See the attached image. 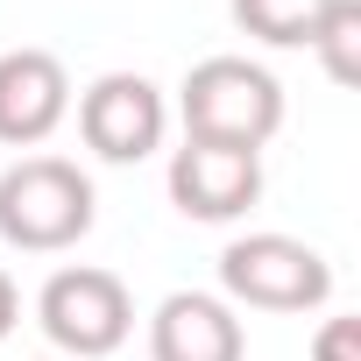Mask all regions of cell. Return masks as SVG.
Segmentation results:
<instances>
[{
	"instance_id": "cell-1",
	"label": "cell",
	"mask_w": 361,
	"mask_h": 361,
	"mask_svg": "<svg viewBox=\"0 0 361 361\" xmlns=\"http://www.w3.org/2000/svg\"><path fill=\"white\" fill-rule=\"evenodd\" d=\"M177 121H185V142H213V149H269L283 128V85L276 71H262L255 57H199L177 85Z\"/></svg>"
},
{
	"instance_id": "cell-2",
	"label": "cell",
	"mask_w": 361,
	"mask_h": 361,
	"mask_svg": "<svg viewBox=\"0 0 361 361\" xmlns=\"http://www.w3.org/2000/svg\"><path fill=\"white\" fill-rule=\"evenodd\" d=\"M99 192L71 156H15L0 170V241L22 255H64L92 234Z\"/></svg>"
},
{
	"instance_id": "cell-3",
	"label": "cell",
	"mask_w": 361,
	"mask_h": 361,
	"mask_svg": "<svg viewBox=\"0 0 361 361\" xmlns=\"http://www.w3.org/2000/svg\"><path fill=\"white\" fill-rule=\"evenodd\" d=\"M220 298L248 312H319L333 305V262L298 234H234L220 248Z\"/></svg>"
},
{
	"instance_id": "cell-4",
	"label": "cell",
	"mask_w": 361,
	"mask_h": 361,
	"mask_svg": "<svg viewBox=\"0 0 361 361\" xmlns=\"http://www.w3.org/2000/svg\"><path fill=\"white\" fill-rule=\"evenodd\" d=\"M36 326L64 361H106L128 347L135 333V298L114 269L99 262H64L43 290H36Z\"/></svg>"
},
{
	"instance_id": "cell-5",
	"label": "cell",
	"mask_w": 361,
	"mask_h": 361,
	"mask_svg": "<svg viewBox=\"0 0 361 361\" xmlns=\"http://www.w3.org/2000/svg\"><path fill=\"white\" fill-rule=\"evenodd\" d=\"M78 135L99 163H149L170 135V99L142 71H106L78 92Z\"/></svg>"
},
{
	"instance_id": "cell-6",
	"label": "cell",
	"mask_w": 361,
	"mask_h": 361,
	"mask_svg": "<svg viewBox=\"0 0 361 361\" xmlns=\"http://www.w3.org/2000/svg\"><path fill=\"white\" fill-rule=\"evenodd\" d=\"M163 185H170V206L185 213V220H199V227H227V220H241V213L262 199V156H255V149L185 142V149H170Z\"/></svg>"
},
{
	"instance_id": "cell-7",
	"label": "cell",
	"mask_w": 361,
	"mask_h": 361,
	"mask_svg": "<svg viewBox=\"0 0 361 361\" xmlns=\"http://www.w3.org/2000/svg\"><path fill=\"white\" fill-rule=\"evenodd\" d=\"M71 114V71L50 50H0V142L43 149Z\"/></svg>"
},
{
	"instance_id": "cell-8",
	"label": "cell",
	"mask_w": 361,
	"mask_h": 361,
	"mask_svg": "<svg viewBox=\"0 0 361 361\" xmlns=\"http://www.w3.org/2000/svg\"><path fill=\"white\" fill-rule=\"evenodd\" d=\"M149 361H248V333L227 298L170 290L149 312Z\"/></svg>"
},
{
	"instance_id": "cell-9",
	"label": "cell",
	"mask_w": 361,
	"mask_h": 361,
	"mask_svg": "<svg viewBox=\"0 0 361 361\" xmlns=\"http://www.w3.org/2000/svg\"><path fill=\"white\" fill-rule=\"evenodd\" d=\"M326 8H333V0H227L234 29L255 36V43H269V50H305Z\"/></svg>"
},
{
	"instance_id": "cell-10",
	"label": "cell",
	"mask_w": 361,
	"mask_h": 361,
	"mask_svg": "<svg viewBox=\"0 0 361 361\" xmlns=\"http://www.w3.org/2000/svg\"><path fill=\"white\" fill-rule=\"evenodd\" d=\"M333 85H361V0H333V8L319 15L312 43H305Z\"/></svg>"
},
{
	"instance_id": "cell-11",
	"label": "cell",
	"mask_w": 361,
	"mask_h": 361,
	"mask_svg": "<svg viewBox=\"0 0 361 361\" xmlns=\"http://www.w3.org/2000/svg\"><path fill=\"white\" fill-rule=\"evenodd\" d=\"M312 361H361V319L333 312V319L312 333Z\"/></svg>"
},
{
	"instance_id": "cell-12",
	"label": "cell",
	"mask_w": 361,
	"mask_h": 361,
	"mask_svg": "<svg viewBox=\"0 0 361 361\" xmlns=\"http://www.w3.org/2000/svg\"><path fill=\"white\" fill-rule=\"evenodd\" d=\"M15 326H22V290H15V276H8V269H0V340H8Z\"/></svg>"
}]
</instances>
